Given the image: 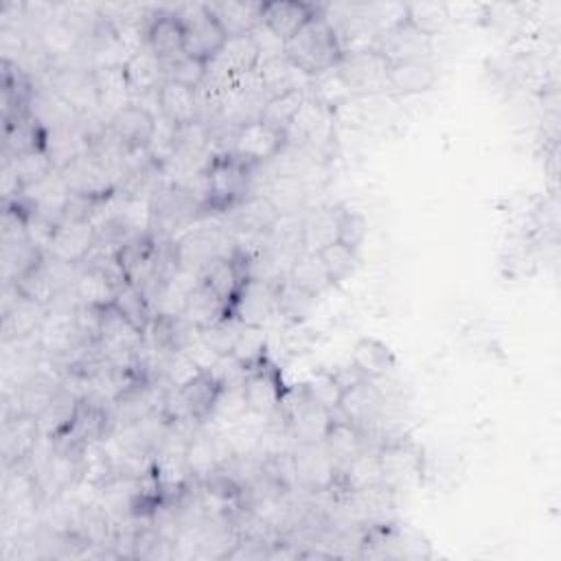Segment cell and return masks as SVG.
<instances>
[{"instance_id": "cell-1", "label": "cell", "mask_w": 561, "mask_h": 561, "mask_svg": "<svg viewBox=\"0 0 561 561\" xmlns=\"http://www.w3.org/2000/svg\"><path fill=\"white\" fill-rule=\"evenodd\" d=\"M250 173L252 167L234 158L230 151L213 153L199 171L202 215L228 213L250 197Z\"/></svg>"}, {"instance_id": "cell-2", "label": "cell", "mask_w": 561, "mask_h": 561, "mask_svg": "<svg viewBox=\"0 0 561 561\" xmlns=\"http://www.w3.org/2000/svg\"><path fill=\"white\" fill-rule=\"evenodd\" d=\"M285 57L309 79L335 68L342 61L344 48L322 7L294 37L285 42Z\"/></svg>"}, {"instance_id": "cell-3", "label": "cell", "mask_w": 561, "mask_h": 561, "mask_svg": "<svg viewBox=\"0 0 561 561\" xmlns=\"http://www.w3.org/2000/svg\"><path fill=\"white\" fill-rule=\"evenodd\" d=\"M377 458L381 469V484L392 495L410 493L423 484V473H425L423 449L408 436L383 440L377 447Z\"/></svg>"}, {"instance_id": "cell-4", "label": "cell", "mask_w": 561, "mask_h": 561, "mask_svg": "<svg viewBox=\"0 0 561 561\" xmlns=\"http://www.w3.org/2000/svg\"><path fill=\"white\" fill-rule=\"evenodd\" d=\"M197 215H202L199 195L182 184H164L147 204V230L167 239Z\"/></svg>"}, {"instance_id": "cell-5", "label": "cell", "mask_w": 561, "mask_h": 561, "mask_svg": "<svg viewBox=\"0 0 561 561\" xmlns=\"http://www.w3.org/2000/svg\"><path fill=\"white\" fill-rule=\"evenodd\" d=\"M377 50L388 64H403V61H430L434 50V37L423 33L405 13L388 24L386 28L377 31L370 46Z\"/></svg>"}, {"instance_id": "cell-6", "label": "cell", "mask_w": 561, "mask_h": 561, "mask_svg": "<svg viewBox=\"0 0 561 561\" xmlns=\"http://www.w3.org/2000/svg\"><path fill=\"white\" fill-rule=\"evenodd\" d=\"M184 24V55L208 64L226 44V33L208 13L206 4H184L173 9Z\"/></svg>"}, {"instance_id": "cell-7", "label": "cell", "mask_w": 561, "mask_h": 561, "mask_svg": "<svg viewBox=\"0 0 561 561\" xmlns=\"http://www.w3.org/2000/svg\"><path fill=\"white\" fill-rule=\"evenodd\" d=\"M337 70L353 96H368L388 90L390 64L373 48H351Z\"/></svg>"}, {"instance_id": "cell-8", "label": "cell", "mask_w": 561, "mask_h": 561, "mask_svg": "<svg viewBox=\"0 0 561 561\" xmlns=\"http://www.w3.org/2000/svg\"><path fill=\"white\" fill-rule=\"evenodd\" d=\"M287 149V136L267 127L259 118H250L241 125L230 136V147L224 151H230L234 158L241 162L250 164L252 169L278 158Z\"/></svg>"}, {"instance_id": "cell-9", "label": "cell", "mask_w": 561, "mask_h": 561, "mask_svg": "<svg viewBox=\"0 0 561 561\" xmlns=\"http://www.w3.org/2000/svg\"><path fill=\"white\" fill-rule=\"evenodd\" d=\"M276 316L278 278H248L230 307V318L245 327L265 329Z\"/></svg>"}, {"instance_id": "cell-10", "label": "cell", "mask_w": 561, "mask_h": 561, "mask_svg": "<svg viewBox=\"0 0 561 561\" xmlns=\"http://www.w3.org/2000/svg\"><path fill=\"white\" fill-rule=\"evenodd\" d=\"M243 399L248 405V412L261 414V416H274L280 408L285 386L280 379V373L270 357H263L259 364L250 366L245 379H243Z\"/></svg>"}, {"instance_id": "cell-11", "label": "cell", "mask_w": 561, "mask_h": 561, "mask_svg": "<svg viewBox=\"0 0 561 561\" xmlns=\"http://www.w3.org/2000/svg\"><path fill=\"white\" fill-rule=\"evenodd\" d=\"M13 287V298L4 289V300H2V340L7 342H20L31 337L33 333H39L42 327L46 324L48 309L46 305L24 296L18 285Z\"/></svg>"}, {"instance_id": "cell-12", "label": "cell", "mask_w": 561, "mask_h": 561, "mask_svg": "<svg viewBox=\"0 0 561 561\" xmlns=\"http://www.w3.org/2000/svg\"><path fill=\"white\" fill-rule=\"evenodd\" d=\"M296 484L311 493H327L335 489L337 465L327 451L324 443L298 445L291 451Z\"/></svg>"}, {"instance_id": "cell-13", "label": "cell", "mask_w": 561, "mask_h": 561, "mask_svg": "<svg viewBox=\"0 0 561 561\" xmlns=\"http://www.w3.org/2000/svg\"><path fill=\"white\" fill-rule=\"evenodd\" d=\"M156 127L158 116L147 105L134 101L116 110L107 121V129L129 153L147 151L156 136Z\"/></svg>"}, {"instance_id": "cell-14", "label": "cell", "mask_w": 561, "mask_h": 561, "mask_svg": "<svg viewBox=\"0 0 561 561\" xmlns=\"http://www.w3.org/2000/svg\"><path fill=\"white\" fill-rule=\"evenodd\" d=\"M333 123H335V110L322 105L307 92V99L300 112L296 114L289 129L285 131L287 147L291 142H300L302 147H311V149L329 147L333 140Z\"/></svg>"}, {"instance_id": "cell-15", "label": "cell", "mask_w": 561, "mask_h": 561, "mask_svg": "<svg viewBox=\"0 0 561 561\" xmlns=\"http://www.w3.org/2000/svg\"><path fill=\"white\" fill-rule=\"evenodd\" d=\"M147 50L164 66L184 57V24L171 9H156L147 20Z\"/></svg>"}, {"instance_id": "cell-16", "label": "cell", "mask_w": 561, "mask_h": 561, "mask_svg": "<svg viewBox=\"0 0 561 561\" xmlns=\"http://www.w3.org/2000/svg\"><path fill=\"white\" fill-rule=\"evenodd\" d=\"M94 248H96L94 221L79 219V221H61L55 228L46 252L57 261L81 265Z\"/></svg>"}, {"instance_id": "cell-17", "label": "cell", "mask_w": 561, "mask_h": 561, "mask_svg": "<svg viewBox=\"0 0 561 561\" xmlns=\"http://www.w3.org/2000/svg\"><path fill=\"white\" fill-rule=\"evenodd\" d=\"M280 219V208L267 195H250L228 210L226 226L241 237H267Z\"/></svg>"}, {"instance_id": "cell-18", "label": "cell", "mask_w": 561, "mask_h": 561, "mask_svg": "<svg viewBox=\"0 0 561 561\" xmlns=\"http://www.w3.org/2000/svg\"><path fill=\"white\" fill-rule=\"evenodd\" d=\"M383 410H386L383 390L377 386L375 379H364L344 392L342 403L333 414L346 419L348 423L357 425L362 432L368 434V425L377 423Z\"/></svg>"}, {"instance_id": "cell-19", "label": "cell", "mask_w": 561, "mask_h": 561, "mask_svg": "<svg viewBox=\"0 0 561 561\" xmlns=\"http://www.w3.org/2000/svg\"><path fill=\"white\" fill-rule=\"evenodd\" d=\"M42 430L35 416L31 414H13L4 419V430H2V458L4 467H20L24 460L33 456L37 449Z\"/></svg>"}, {"instance_id": "cell-20", "label": "cell", "mask_w": 561, "mask_h": 561, "mask_svg": "<svg viewBox=\"0 0 561 561\" xmlns=\"http://www.w3.org/2000/svg\"><path fill=\"white\" fill-rule=\"evenodd\" d=\"M156 103H158L160 116L175 127L199 121V110H202L199 92L191 85H184L173 79H164L156 90Z\"/></svg>"}, {"instance_id": "cell-21", "label": "cell", "mask_w": 561, "mask_h": 561, "mask_svg": "<svg viewBox=\"0 0 561 561\" xmlns=\"http://www.w3.org/2000/svg\"><path fill=\"white\" fill-rule=\"evenodd\" d=\"M322 4L302 2V0H272L263 2V24L283 42L294 37L318 11Z\"/></svg>"}, {"instance_id": "cell-22", "label": "cell", "mask_w": 561, "mask_h": 561, "mask_svg": "<svg viewBox=\"0 0 561 561\" xmlns=\"http://www.w3.org/2000/svg\"><path fill=\"white\" fill-rule=\"evenodd\" d=\"M50 88L79 114L101 107L92 68H59L50 72Z\"/></svg>"}, {"instance_id": "cell-23", "label": "cell", "mask_w": 561, "mask_h": 561, "mask_svg": "<svg viewBox=\"0 0 561 561\" xmlns=\"http://www.w3.org/2000/svg\"><path fill=\"white\" fill-rule=\"evenodd\" d=\"M208 13L219 22L226 37L250 35L263 20V2L250 0H224V2H204Z\"/></svg>"}, {"instance_id": "cell-24", "label": "cell", "mask_w": 561, "mask_h": 561, "mask_svg": "<svg viewBox=\"0 0 561 561\" xmlns=\"http://www.w3.org/2000/svg\"><path fill=\"white\" fill-rule=\"evenodd\" d=\"M324 447L331 454V458L337 465V471L348 465L355 456H359L362 451L368 449L366 443V432H362L357 425L348 423L346 419L333 414V421L324 434Z\"/></svg>"}, {"instance_id": "cell-25", "label": "cell", "mask_w": 561, "mask_h": 561, "mask_svg": "<svg viewBox=\"0 0 561 561\" xmlns=\"http://www.w3.org/2000/svg\"><path fill=\"white\" fill-rule=\"evenodd\" d=\"M160 241L162 239H158L151 230H142L116 250L118 265H121L127 280L138 283L145 276V272L151 267V263L158 254Z\"/></svg>"}, {"instance_id": "cell-26", "label": "cell", "mask_w": 561, "mask_h": 561, "mask_svg": "<svg viewBox=\"0 0 561 561\" xmlns=\"http://www.w3.org/2000/svg\"><path fill=\"white\" fill-rule=\"evenodd\" d=\"M182 316L197 329H208L213 324H219L221 320H230L228 307L202 283L197 280L195 287L186 294Z\"/></svg>"}, {"instance_id": "cell-27", "label": "cell", "mask_w": 561, "mask_h": 561, "mask_svg": "<svg viewBox=\"0 0 561 561\" xmlns=\"http://www.w3.org/2000/svg\"><path fill=\"white\" fill-rule=\"evenodd\" d=\"M436 68L430 61H403L390 64L388 70V92L408 96L421 94L436 85Z\"/></svg>"}, {"instance_id": "cell-28", "label": "cell", "mask_w": 561, "mask_h": 561, "mask_svg": "<svg viewBox=\"0 0 561 561\" xmlns=\"http://www.w3.org/2000/svg\"><path fill=\"white\" fill-rule=\"evenodd\" d=\"M351 362L368 377V379H383L397 368V355L392 348L377 340V337H359L353 344Z\"/></svg>"}, {"instance_id": "cell-29", "label": "cell", "mask_w": 561, "mask_h": 561, "mask_svg": "<svg viewBox=\"0 0 561 561\" xmlns=\"http://www.w3.org/2000/svg\"><path fill=\"white\" fill-rule=\"evenodd\" d=\"M302 250L320 252L324 245L337 241V206H320L300 219Z\"/></svg>"}, {"instance_id": "cell-30", "label": "cell", "mask_w": 561, "mask_h": 561, "mask_svg": "<svg viewBox=\"0 0 561 561\" xmlns=\"http://www.w3.org/2000/svg\"><path fill=\"white\" fill-rule=\"evenodd\" d=\"M79 399H81V394H77V392H72L64 386L55 392L50 403L35 416L44 438L55 440L70 427V423L75 419V412H77V405H79Z\"/></svg>"}, {"instance_id": "cell-31", "label": "cell", "mask_w": 561, "mask_h": 561, "mask_svg": "<svg viewBox=\"0 0 561 561\" xmlns=\"http://www.w3.org/2000/svg\"><path fill=\"white\" fill-rule=\"evenodd\" d=\"M186 467L191 471V478H197L199 482L226 467L228 458L226 451H221V443L215 436H195L186 443Z\"/></svg>"}, {"instance_id": "cell-32", "label": "cell", "mask_w": 561, "mask_h": 561, "mask_svg": "<svg viewBox=\"0 0 561 561\" xmlns=\"http://www.w3.org/2000/svg\"><path fill=\"white\" fill-rule=\"evenodd\" d=\"M287 278L296 287H300L302 291H307L313 298H320L327 289L333 287V283L329 278V272H327V267H324V263H322L318 252H305L302 250L294 259V263H291V267L287 272Z\"/></svg>"}, {"instance_id": "cell-33", "label": "cell", "mask_w": 561, "mask_h": 561, "mask_svg": "<svg viewBox=\"0 0 561 561\" xmlns=\"http://www.w3.org/2000/svg\"><path fill=\"white\" fill-rule=\"evenodd\" d=\"M92 79L99 94V105H114V112L127 105L123 96L131 94L125 61L123 64H99L92 68ZM112 112V114H114Z\"/></svg>"}, {"instance_id": "cell-34", "label": "cell", "mask_w": 561, "mask_h": 561, "mask_svg": "<svg viewBox=\"0 0 561 561\" xmlns=\"http://www.w3.org/2000/svg\"><path fill=\"white\" fill-rule=\"evenodd\" d=\"M4 162L11 164L13 169V175L20 184V191H28L37 184H42L44 180H48L57 167L48 153V149H35V151H26V153H20V156H13V158H7L4 156Z\"/></svg>"}, {"instance_id": "cell-35", "label": "cell", "mask_w": 561, "mask_h": 561, "mask_svg": "<svg viewBox=\"0 0 561 561\" xmlns=\"http://www.w3.org/2000/svg\"><path fill=\"white\" fill-rule=\"evenodd\" d=\"M305 99H307L305 88L287 90V92H280L276 96H270L259 110V121L265 123L267 127L285 134L289 129L291 121L296 118V114L300 112Z\"/></svg>"}, {"instance_id": "cell-36", "label": "cell", "mask_w": 561, "mask_h": 561, "mask_svg": "<svg viewBox=\"0 0 561 561\" xmlns=\"http://www.w3.org/2000/svg\"><path fill=\"white\" fill-rule=\"evenodd\" d=\"M72 289H75V296L79 298V305L110 307L114 302L118 285L114 280H110L105 274H101L92 267L79 265Z\"/></svg>"}, {"instance_id": "cell-37", "label": "cell", "mask_w": 561, "mask_h": 561, "mask_svg": "<svg viewBox=\"0 0 561 561\" xmlns=\"http://www.w3.org/2000/svg\"><path fill=\"white\" fill-rule=\"evenodd\" d=\"M112 305H114L138 331L145 333V331L149 329L151 318H153V307H151V302L147 300V296H145L131 280H125V283L118 285Z\"/></svg>"}, {"instance_id": "cell-38", "label": "cell", "mask_w": 561, "mask_h": 561, "mask_svg": "<svg viewBox=\"0 0 561 561\" xmlns=\"http://www.w3.org/2000/svg\"><path fill=\"white\" fill-rule=\"evenodd\" d=\"M313 296L296 287L287 276L278 278V316H283L289 322H302L316 307Z\"/></svg>"}, {"instance_id": "cell-39", "label": "cell", "mask_w": 561, "mask_h": 561, "mask_svg": "<svg viewBox=\"0 0 561 561\" xmlns=\"http://www.w3.org/2000/svg\"><path fill=\"white\" fill-rule=\"evenodd\" d=\"M307 394L327 412H337L342 397H344V388L337 383V379L333 377V373L329 368H320L316 373H311L305 381H302Z\"/></svg>"}, {"instance_id": "cell-40", "label": "cell", "mask_w": 561, "mask_h": 561, "mask_svg": "<svg viewBox=\"0 0 561 561\" xmlns=\"http://www.w3.org/2000/svg\"><path fill=\"white\" fill-rule=\"evenodd\" d=\"M309 96H313L316 101H320L322 105L335 110L337 105H342L346 99H351V90L346 88L337 66L309 79V88H307Z\"/></svg>"}, {"instance_id": "cell-41", "label": "cell", "mask_w": 561, "mask_h": 561, "mask_svg": "<svg viewBox=\"0 0 561 561\" xmlns=\"http://www.w3.org/2000/svg\"><path fill=\"white\" fill-rule=\"evenodd\" d=\"M318 254H320L333 285H342L348 276H353L355 270H357V263H359L357 252L342 245L340 241H333V243L324 245Z\"/></svg>"}, {"instance_id": "cell-42", "label": "cell", "mask_w": 561, "mask_h": 561, "mask_svg": "<svg viewBox=\"0 0 561 561\" xmlns=\"http://www.w3.org/2000/svg\"><path fill=\"white\" fill-rule=\"evenodd\" d=\"M403 13L427 35H436L449 20V7L445 2H410L403 4Z\"/></svg>"}, {"instance_id": "cell-43", "label": "cell", "mask_w": 561, "mask_h": 561, "mask_svg": "<svg viewBox=\"0 0 561 561\" xmlns=\"http://www.w3.org/2000/svg\"><path fill=\"white\" fill-rule=\"evenodd\" d=\"M232 355L237 359H241L248 368L259 364L263 357H267V353H265V331L259 329V327H245V324L239 322Z\"/></svg>"}, {"instance_id": "cell-44", "label": "cell", "mask_w": 561, "mask_h": 561, "mask_svg": "<svg viewBox=\"0 0 561 561\" xmlns=\"http://www.w3.org/2000/svg\"><path fill=\"white\" fill-rule=\"evenodd\" d=\"M366 234H368L366 217L348 206H337V241L357 252L359 245L366 241Z\"/></svg>"}, {"instance_id": "cell-45", "label": "cell", "mask_w": 561, "mask_h": 561, "mask_svg": "<svg viewBox=\"0 0 561 561\" xmlns=\"http://www.w3.org/2000/svg\"><path fill=\"white\" fill-rule=\"evenodd\" d=\"M164 70V79H173V81H180L184 85H191L195 90L202 88L204 79H206V64L204 61H197L193 57H182L169 66L162 68Z\"/></svg>"}, {"instance_id": "cell-46", "label": "cell", "mask_w": 561, "mask_h": 561, "mask_svg": "<svg viewBox=\"0 0 561 561\" xmlns=\"http://www.w3.org/2000/svg\"><path fill=\"white\" fill-rule=\"evenodd\" d=\"M331 373H333V377L337 379V383L344 388V392L348 390V388H353V386H357L359 381H364V379H368L353 362H348L346 366H335V368H329Z\"/></svg>"}]
</instances>
